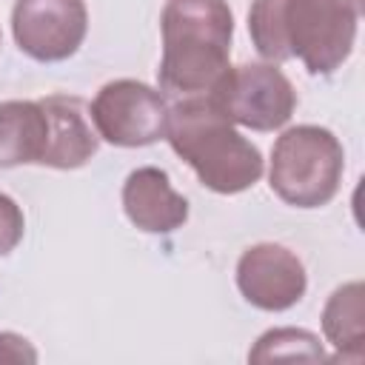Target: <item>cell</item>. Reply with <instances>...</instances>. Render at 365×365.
Wrapping results in <instances>:
<instances>
[{
	"mask_svg": "<svg viewBox=\"0 0 365 365\" xmlns=\"http://www.w3.org/2000/svg\"><path fill=\"white\" fill-rule=\"evenodd\" d=\"M356 17L348 0H254L248 31L268 63L297 57L308 74H334L354 51Z\"/></svg>",
	"mask_w": 365,
	"mask_h": 365,
	"instance_id": "obj_1",
	"label": "cell"
},
{
	"mask_svg": "<svg viewBox=\"0 0 365 365\" xmlns=\"http://www.w3.org/2000/svg\"><path fill=\"white\" fill-rule=\"evenodd\" d=\"M160 91L171 97L208 94L228 71L234 14L228 0H165Z\"/></svg>",
	"mask_w": 365,
	"mask_h": 365,
	"instance_id": "obj_2",
	"label": "cell"
},
{
	"mask_svg": "<svg viewBox=\"0 0 365 365\" xmlns=\"http://www.w3.org/2000/svg\"><path fill=\"white\" fill-rule=\"evenodd\" d=\"M165 140L217 194H240L262 177L259 148L234 128L208 94L180 97L168 106Z\"/></svg>",
	"mask_w": 365,
	"mask_h": 365,
	"instance_id": "obj_3",
	"label": "cell"
},
{
	"mask_svg": "<svg viewBox=\"0 0 365 365\" xmlns=\"http://www.w3.org/2000/svg\"><path fill=\"white\" fill-rule=\"evenodd\" d=\"M345 151L334 131L322 125H294L282 131L271 151V191L294 208L328 205L342 182Z\"/></svg>",
	"mask_w": 365,
	"mask_h": 365,
	"instance_id": "obj_4",
	"label": "cell"
},
{
	"mask_svg": "<svg viewBox=\"0 0 365 365\" xmlns=\"http://www.w3.org/2000/svg\"><path fill=\"white\" fill-rule=\"evenodd\" d=\"M208 97L231 123L254 131L282 128L297 108V91L274 63L228 66Z\"/></svg>",
	"mask_w": 365,
	"mask_h": 365,
	"instance_id": "obj_5",
	"label": "cell"
},
{
	"mask_svg": "<svg viewBox=\"0 0 365 365\" xmlns=\"http://www.w3.org/2000/svg\"><path fill=\"white\" fill-rule=\"evenodd\" d=\"M165 94L140 80H111L91 100L94 131L111 145H151L165 137Z\"/></svg>",
	"mask_w": 365,
	"mask_h": 365,
	"instance_id": "obj_6",
	"label": "cell"
},
{
	"mask_svg": "<svg viewBox=\"0 0 365 365\" xmlns=\"http://www.w3.org/2000/svg\"><path fill=\"white\" fill-rule=\"evenodd\" d=\"M14 43L40 63L68 60L86 40V0H17L11 9Z\"/></svg>",
	"mask_w": 365,
	"mask_h": 365,
	"instance_id": "obj_7",
	"label": "cell"
},
{
	"mask_svg": "<svg viewBox=\"0 0 365 365\" xmlns=\"http://www.w3.org/2000/svg\"><path fill=\"white\" fill-rule=\"evenodd\" d=\"M237 288L259 311H288L305 297L302 259L277 242H257L237 262Z\"/></svg>",
	"mask_w": 365,
	"mask_h": 365,
	"instance_id": "obj_8",
	"label": "cell"
},
{
	"mask_svg": "<svg viewBox=\"0 0 365 365\" xmlns=\"http://www.w3.org/2000/svg\"><path fill=\"white\" fill-rule=\"evenodd\" d=\"M123 211L145 234H171L188 220V200L171 188L163 168L143 165L123 182Z\"/></svg>",
	"mask_w": 365,
	"mask_h": 365,
	"instance_id": "obj_9",
	"label": "cell"
},
{
	"mask_svg": "<svg viewBox=\"0 0 365 365\" xmlns=\"http://www.w3.org/2000/svg\"><path fill=\"white\" fill-rule=\"evenodd\" d=\"M48 120V145L40 165L51 168H80L97 154V131L88 123L86 103L71 94H48L37 100Z\"/></svg>",
	"mask_w": 365,
	"mask_h": 365,
	"instance_id": "obj_10",
	"label": "cell"
},
{
	"mask_svg": "<svg viewBox=\"0 0 365 365\" xmlns=\"http://www.w3.org/2000/svg\"><path fill=\"white\" fill-rule=\"evenodd\" d=\"M48 120L37 100L0 103V168L43 163Z\"/></svg>",
	"mask_w": 365,
	"mask_h": 365,
	"instance_id": "obj_11",
	"label": "cell"
},
{
	"mask_svg": "<svg viewBox=\"0 0 365 365\" xmlns=\"http://www.w3.org/2000/svg\"><path fill=\"white\" fill-rule=\"evenodd\" d=\"M362 282H345L339 285L325 308H322V331L325 339L336 348V356L351 359V362H362L365 356V305H362Z\"/></svg>",
	"mask_w": 365,
	"mask_h": 365,
	"instance_id": "obj_12",
	"label": "cell"
},
{
	"mask_svg": "<svg viewBox=\"0 0 365 365\" xmlns=\"http://www.w3.org/2000/svg\"><path fill=\"white\" fill-rule=\"evenodd\" d=\"M251 362H271V359H325L319 339L302 328H274L265 331L254 351L248 354Z\"/></svg>",
	"mask_w": 365,
	"mask_h": 365,
	"instance_id": "obj_13",
	"label": "cell"
},
{
	"mask_svg": "<svg viewBox=\"0 0 365 365\" xmlns=\"http://www.w3.org/2000/svg\"><path fill=\"white\" fill-rule=\"evenodd\" d=\"M23 231H26V217L20 205L9 194L0 191V257L11 254L20 245Z\"/></svg>",
	"mask_w": 365,
	"mask_h": 365,
	"instance_id": "obj_14",
	"label": "cell"
},
{
	"mask_svg": "<svg viewBox=\"0 0 365 365\" xmlns=\"http://www.w3.org/2000/svg\"><path fill=\"white\" fill-rule=\"evenodd\" d=\"M0 362H37V351L26 336L0 331Z\"/></svg>",
	"mask_w": 365,
	"mask_h": 365,
	"instance_id": "obj_15",
	"label": "cell"
}]
</instances>
